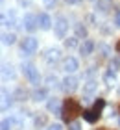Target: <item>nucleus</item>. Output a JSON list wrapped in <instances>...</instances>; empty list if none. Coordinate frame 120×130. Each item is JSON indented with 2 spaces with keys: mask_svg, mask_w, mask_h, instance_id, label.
I'll use <instances>...</instances> for the list:
<instances>
[{
  "mask_svg": "<svg viewBox=\"0 0 120 130\" xmlns=\"http://www.w3.org/2000/svg\"><path fill=\"white\" fill-rule=\"evenodd\" d=\"M80 113H83L81 111V106H80V102L78 100H74V99H67L63 102V119L67 121V123H70V121H74Z\"/></svg>",
  "mask_w": 120,
  "mask_h": 130,
  "instance_id": "1",
  "label": "nucleus"
},
{
  "mask_svg": "<svg viewBox=\"0 0 120 130\" xmlns=\"http://www.w3.org/2000/svg\"><path fill=\"white\" fill-rule=\"evenodd\" d=\"M105 108V100L104 99H98L96 102L92 104V108H89L83 111V119H85L87 123H96L100 119V115H102V110Z\"/></svg>",
  "mask_w": 120,
  "mask_h": 130,
  "instance_id": "2",
  "label": "nucleus"
},
{
  "mask_svg": "<svg viewBox=\"0 0 120 130\" xmlns=\"http://www.w3.org/2000/svg\"><path fill=\"white\" fill-rule=\"evenodd\" d=\"M22 73H24V76L30 80V84L32 86H41V74H39V69H35V65H32V63H24L22 65Z\"/></svg>",
  "mask_w": 120,
  "mask_h": 130,
  "instance_id": "3",
  "label": "nucleus"
},
{
  "mask_svg": "<svg viewBox=\"0 0 120 130\" xmlns=\"http://www.w3.org/2000/svg\"><path fill=\"white\" fill-rule=\"evenodd\" d=\"M54 34H56L57 39H65L67 37V34H68V21H67V17L59 15L57 19L54 21Z\"/></svg>",
  "mask_w": 120,
  "mask_h": 130,
  "instance_id": "4",
  "label": "nucleus"
},
{
  "mask_svg": "<svg viewBox=\"0 0 120 130\" xmlns=\"http://www.w3.org/2000/svg\"><path fill=\"white\" fill-rule=\"evenodd\" d=\"M39 48V43H37V39L35 37H24L22 41H20V52L24 56H32V54H35V50Z\"/></svg>",
  "mask_w": 120,
  "mask_h": 130,
  "instance_id": "5",
  "label": "nucleus"
},
{
  "mask_svg": "<svg viewBox=\"0 0 120 130\" xmlns=\"http://www.w3.org/2000/svg\"><path fill=\"white\" fill-rule=\"evenodd\" d=\"M22 26L26 32H35L39 28V21H37V15L33 13H26L22 17Z\"/></svg>",
  "mask_w": 120,
  "mask_h": 130,
  "instance_id": "6",
  "label": "nucleus"
},
{
  "mask_svg": "<svg viewBox=\"0 0 120 130\" xmlns=\"http://www.w3.org/2000/svg\"><path fill=\"white\" fill-rule=\"evenodd\" d=\"M61 69L65 71L67 74H74L78 69H80V63H78L76 58H72V56H67L65 60L61 61Z\"/></svg>",
  "mask_w": 120,
  "mask_h": 130,
  "instance_id": "7",
  "label": "nucleus"
},
{
  "mask_svg": "<svg viewBox=\"0 0 120 130\" xmlns=\"http://www.w3.org/2000/svg\"><path fill=\"white\" fill-rule=\"evenodd\" d=\"M61 87H63V91H67V93L76 91V89H78V78H76L74 74L65 76V78L61 80Z\"/></svg>",
  "mask_w": 120,
  "mask_h": 130,
  "instance_id": "8",
  "label": "nucleus"
},
{
  "mask_svg": "<svg viewBox=\"0 0 120 130\" xmlns=\"http://www.w3.org/2000/svg\"><path fill=\"white\" fill-rule=\"evenodd\" d=\"M96 89H98V82L96 80H87L85 84H83V100H89V97H92L94 93H96Z\"/></svg>",
  "mask_w": 120,
  "mask_h": 130,
  "instance_id": "9",
  "label": "nucleus"
},
{
  "mask_svg": "<svg viewBox=\"0 0 120 130\" xmlns=\"http://www.w3.org/2000/svg\"><path fill=\"white\" fill-rule=\"evenodd\" d=\"M37 21H39V28H41V30H50L52 24H54L48 13H39L37 15Z\"/></svg>",
  "mask_w": 120,
  "mask_h": 130,
  "instance_id": "10",
  "label": "nucleus"
},
{
  "mask_svg": "<svg viewBox=\"0 0 120 130\" xmlns=\"http://www.w3.org/2000/svg\"><path fill=\"white\" fill-rule=\"evenodd\" d=\"M46 106H48V111H54V115H63V104H59L57 99H50Z\"/></svg>",
  "mask_w": 120,
  "mask_h": 130,
  "instance_id": "11",
  "label": "nucleus"
},
{
  "mask_svg": "<svg viewBox=\"0 0 120 130\" xmlns=\"http://www.w3.org/2000/svg\"><path fill=\"white\" fill-rule=\"evenodd\" d=\"M94 50V41L92 39H83V45L80 46V54L81 56H91Z\"/></svg>",
  "mask_w": 120,
  "mask_h": 130,
  "instance_id": "12",
  "label": "nucleus"
},
{
  "mask_svg": "<svg viewBox=\"0 0 120 130\" xmlns=\"http://www.w3.org/2000/svg\"><path fill=\"white\" fill-rule=\"evenodd\" d=\"M96 13H107L111 9V0H94Z\"/></svg>",
  "mask_w": 120,
  "mask_h": 130,
  "instance_id": "13",
  "label": "nucleus"
},
{
  "mask_svg": "<svg viewBox=\"0 0 120 130\" xmlns=\"http://www.w3.org/2000/svg\"><path fill=\"white\" fill-rule=\"evenodd\" d=\"M59 54H61V52H59V48H48L46 50V54H44V61L46 63H56L57 60H59Z\"/></svg>",
  "mask_w": 120,
  "mask_h": 130,
  "instance_id": "14",
  "label": "nucleus"
},
{
  "mask_svg": "<svg viewBox=\"0 0 120 130\" xmlns=\"http://www.w3.org/2000/svg\"><path fill=\"white\" fill-rule=\"evenodd\" d=\"M48 97V89L46 87H37L33 93H32V100H35V102H41V100H44Z\"/></svg>",
  "mask_w": 120,
  "mask_h": 130,
  "instance_id": "15",
  "label": "nucleus"
},
{
  "mask_svg": "<svg viewBox=\"0 0 120 130\" xmlns=\"http://www.w3.org/2000/svg\"><path fill=\"white\" fill-rule=\"evenodd\" d=\"M104 84H107V86H115L116 84V71H113V69L105 71L104 73Z\"/></svg>",
  "mask_w": 120,
  "mask_h": 130,
  "instance_id": "16",
  "label": "nucleus"
},
{
  "mask_svg": "<svg viewBox=\"0 0 120 130\" xmlns=\"http://www.w3.org/2000/svg\"><path fill=\"white\" fill-rule=\"evenodd\" d=\"M13 24H15V13L13 11H9V13L2 11V26L8 28V26H13Z\"/></svg>",
  "mask_w": 120,
  "mask_h": 130,
  "instance_id": "17",
  "label": "nucleus"
},
{
  "mask_svg": "<svg viewBox=\"0 0 120 130\" xmlns=\"http://www.w3.org/2000/svg\"><path fill=\"white\" fill-rule=\"evenodd\" d=\"M11 95H8V91L6 89H2V111H8V108L11 106Z\"/></svg>",
  "mask_w": 120,
  "mask_h": 130,
  "instance_id": "18",
  "label": "nucleus"
},
{
  "mask_svg": "<svg viewBox=\"0 0 120 130\" xmlns=\"http://www.w3.org/2000/svg\"><path fill=\"white\" fill-rule=\"evenodd\" d=\"M15 41H17V35H15L13 32H9V34L4 32V34H2V43H4V45H13Z\"/></svg>",
  "mask_w": 120,
  "mask_h": 130,
  "instance_id": "19",
  "label": "nucleus"
},
{
  "mask_svg": "<svg viewBox=\"0 0 120 130\" xmlns=\"http://www.w3.org/2000/svg\"><path fill=\"white\" fill-rule=\"evenodd\" d=\"M17 123H19V121H17L15 117H9V119L6 117V119L2 121V130H11V128L17 125Z\"/></svg>",
  "mask_w": 120,
  "mask_h": 130,
  "instance_id": "20",
  "label": "nucleus"
},
{
  "mask_svg": "<svg viewBox=\"0 0 120 130\" xmlns=\"http://www.w3.org/2000/svg\"><path fill=\"white\" fill-rule=\"evenodd\" d=\"M78 35H74V37H68V39H65V48H76L78 46Z\"/></svg>",
  "mask_w": 120,
  "mask_h": 130,
  "instance_id": "21",
  "label": "nucleus"
},
{
  "mask_svg": "<svg viewBox=\"0 0 120 130\" xmlns=\"http://www.w3.org/2000/svg\"><path fill=\"white\" fill-rule=\"evenodd\" d=\"M33 125H35V128L44 126L46 125V115H37V117H35V121H33Z\"/></svg>",
  "mask_w": 120,
  "mask_h": 130,
  "instance_id": "22",
  "label": "nucleus"
},
{
  "mask_svg": "<svg viewBox=\"0 0 120 130\" xmlns=\"http://www.w3.org/2000/svg\"><path fill=\"white\" fill-rule=\"evenodd\" d=\"M76 35H78V37H85V35H87V28L83 26L81 22L76 24Z\"/></svg>",
  "mask_w": 120,
  "mask_h": 130,
  "instance_id": "23",
  "label": "nucleus"
},
{
  "mask_svg": "<svg viewBox=\"0 0 120 130\" xmlns=\"http://www.w3.org/2000/svg\"><path fill=\"white\" fill-rule=\"evenodd\" d=\"M111 69L116 71V73L120 71V60H118V58H113V60H111Z\"/></svg>",
  "mask_w": 120,
  "mask_h": 130,
  "instance_id": "24",
  "label": "nucleus"
},
{
  "mask_svg": "<svg viewBox=\"0 0 120 130\" xmlns=\"http://www.w3.org/2000/svg\"><path fill=\"white\" fill-rule=\"evenodd\" d=\"M68 130H81V125L78 121H70L68 123Z\"/></svg>",
  "mask_w": 120,
  "mask_h": 130,
  "instance_id": "25",
  "label": "nucleus"
},
{
  "mask_svg": "<svg viewBox=\"0 0 120 130\" xmlns=\"http://www.w3.org/2000/svg\"><path fill=\"white\" fill-rule=\"evenodd\" d=\"M46 130H63V126L59 125V123H56V125H50V126H48Z\"/></svg>",
  "mask_w": 120,
  "mask_h": 130,
  "instance_id": "26",
  "label": "nucleus"
},
{
  "mask_svg": "<svg viewBox=\"0 0 120 130\" xmlns=\"http://www.w3.org/2000/svg\"><path fill=\"white\" fill-rule=\"evenodd\" d=\"M113 22H115V26H116V28H120V11L115 15V21H113Z\"/></svg>",
  "mask_w": 120,
  "mask_h": 130,
  "instance_id": "27",
  "label": "nucleus"
},
{
  "mask_svg": "<svg viewBox=\"0 0 120 130\" xmlns=\"http://www.w3.org/2000/svg\"><path fill=\"white\" fill-rule=\"evenodd\" d=\"M43 4L46 6V8H52V6L56 4V0H43Z\"/></svg>",
  "mask_w": 120,
  "mask_h": 130,
  "instance_id": "28",
  "label": "nucleus"
},
{
  "mask_svg": "<svg viewBox=\"0 0 120 130\" xmlns=\"http://www.w3.org/2000/svg\"><path fill=\"white\" fill-rule=\"evenodd\" d=\"M67 4H70V6H76V4H81L83 0H65Z\"/></svg>",
  "mask_w": 120,
  "mask_h": 130,
  "instance_id": "29",
  "label": "nucleus"
},
{
  "mask_svg": "<svg viewBox=\"0 0 120 130\" xmlns=\"http://www.w3.org/2000/svg\"><path fill=\"white\" fill-rule=\"evenodd\" d=\"M116 50H118V52H120V43H118V45H116Z\"/></svg>",
  "mask_w": 120,
  "mask_h": 130,
  "instance_id": "30",
  "label": "nucleus"
}]
</instances>
